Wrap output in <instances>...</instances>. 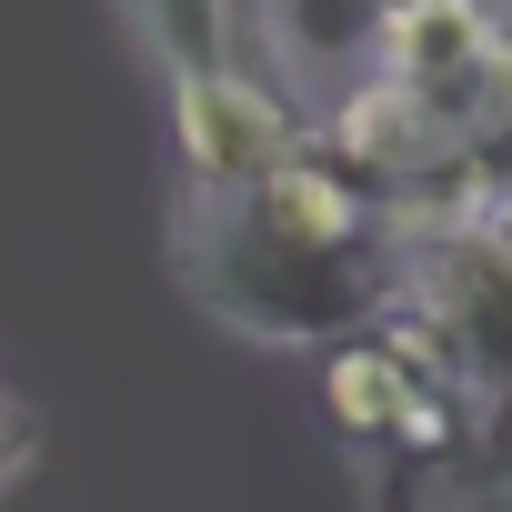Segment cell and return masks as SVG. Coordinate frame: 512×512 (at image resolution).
Returning a JSON list of instances; mask_svg holds the SVG:
<instances>
[{
	"mask_svg": "<svg viewBox=\"0 0 512 512\" xmlns=\"http://www.w3.org/2000/svg\"><path fill=\"white\" fill-rule=\"evenodd\" d=\"M141 51L161 61V81H191V71H231V0H121Z\"/></svg>",
	"mask_w": 512,
	"mask_h": 512,
	"instance_id": "cell-9",
	"label": "cell"
},
{
	"mask_svg": "<svg viewBox=\"0 0 512 512\" xmlns=\"http://www.w3.org/2000/svg\"><path fill=\"white\" fill-rule=\"evenodd\" d=\"M171 141H181V191H251L272 161L302 151V111L251 61H231L171 81Z\"/></svg>",
	"mask_w": 512,
	"mask_h": 512,
	"instance_id": "cell-3",
	"label": "cell"
},
{
	"mask_svg": "<svg viewBox=\"0 0 512 512\" xmlns=\"http://www.w3.org/2000/svg\"><path fill=\"white\" fill-rule=\"evenodd\" d=\"M372 31H382V0H272V41L292 71H332V91L352 71H372Z\"/></svg>",
	"mask_w": 512,
	"mask_h": 512,
	"instance_id": "cell-8",
	"label": "cell"
},
{
	"mask_svg": "<svg viewBox=\"0 0 512 512\" xmlns=\"http://www.w3.org/2000/svg\"><path fill=\"white\" fill-rule=\"evenodd\" d=\"M492 11H502V31H512V0H492Z\"/></svg>",
	"mask_w": 512,
	"mask_h": 512,
	"instance_id": "cell-12",
	"label": "cell"
},
{
	"mask_svg": "<svg viewBox=\"0 0 512 512\" xmlns=\"http://www.w3.org/2000/svg\"><path fill=\"white\" fill-rule=\"evenodd\" d=\"M492 231H502V241H512V211H502V221H492Z\"/></svg>",
	"mask_w": 512,
	"mask_h": 512,
	"instance_id": "cell-13",
	"label": "cell"
},
{
	"mask_svg": "<svg viewBox=\"0 0 512 512\" xmlns=\"http://www.w3.org/2000/svg\"><path fill=\"white\" fill-rule=\"evenodd\" d=\"M21 442H31V432H21L11 412H0V482H11V472H21Z\"/></svg>",
	"mask_w": 512,
	"mask_h": 512,
	"instance_id": "cell-11",
	"label": "cell"
},
{
	"mask_svg": "<svg viewBox=\"0 0 512 512\" xmlns=\"http://www.w3.org/2000/svg\"><path fill=\"white\" fill-rule=\"evenodd\" d=\"M392 302H412L452 362H462V392L492 412H512V241L492 221L472 231H412L392 241Z\"/></svg>",
	"mask_w": 512,
	"mask_h": 512,
	"instance_id": "cell-2",
	"label": "cell"
},
{
	"mask_svg": "<svg viewBox=\"0 0 512 512\" xmlns=\"http://www.w3.org/2000/svg\"><path fill=\"white\" fill-rule=\"evenodd\" d=\"M322 161H342L372 201L382 191H402L432 151H442V121L402 91V81H382V71H352L342 91H332V111H322V141H312Z\"/></svg>",
	"mask_w": 512,
	"mask_h": 512,
	"instance_id": "cell-6",
	"label": "cell"
},
{
	"mask_svg": "<svg viewBox=\"0 0 512 512\" xmlns=\"http://www.w3.org/2000/svg\"><path fill=\"white\" fill-rule=\"evenodd\" d=\"M171 262L211 322H231L241 342H272V352H332V342L372 332V312L392 302V241L382 251H292L231 191H181Z\"/></svg>",
	"mask_w": 512,
	"mask_h": 512,
	"instance_id": "cell-1",
	"label": "cell"
},
{
	"mask_svg": "<svg viewBox=\"0 0 512 512\" xmlns=\"http://www.w3.org/2000/svg\"><path fill=\"white\" fill-rule=\"evenodd\" d=\"M502 51H512V31H502L492 0H382V31H372V71L402 81L442 121V141L482 101V81L502 71Z\"/></svg>",
	"mask_w": 512,
	"mask_h": 512,
	"instance_id": "cell-4",
	"label": "cell"
},
{
	"mask_svg": "<svg viewBox=\"0 0 512 512\" xmlns=\"http://www.w3.org/2000/svg\"><path fill=\"white\" fill-rule=\"evenodd\" d=\"M402 402H412V372H402L372 332H352V342L322 352V412H332V432H352V442H392Z\"/></svg>",
	"mask_w": 512,
	"mask_h": 512,
	"instance_id": "cell-7",
	"label": "cell"
},
{
	"mask_svg": "<svg viewBox=\"0 0 512 512\" xmlns=\"http://www.w3.org/2000/svg\"><path fill=\"white\" fill-rule=\"evenodd\" d=\"M251 221H262L272 241H292V251H382L392 231H382V201L342 171V161H322L312 141L292 151V161H272L251 191H231Z\"/></svg>",
	"mask_w": 512,
	"mask_h": 512,
	"instance_id": "cell-5",
	"label": "cell"
},
{
	"mask_svg": "<svg viewBox=\"0 0 512 512\" xmlns=\"http://www.w3.org/2000/svg\"><path fill=\"white\" fill-rule=\"evenodd\" d=\"M392 512H512V442H492L482 462H422V502H392Z\"/></svg>",
	"mask_w": 512,
	"mask_h": 512,
	"instance_id": "cell-10",
	"label": "cell"
}]
</instances>
